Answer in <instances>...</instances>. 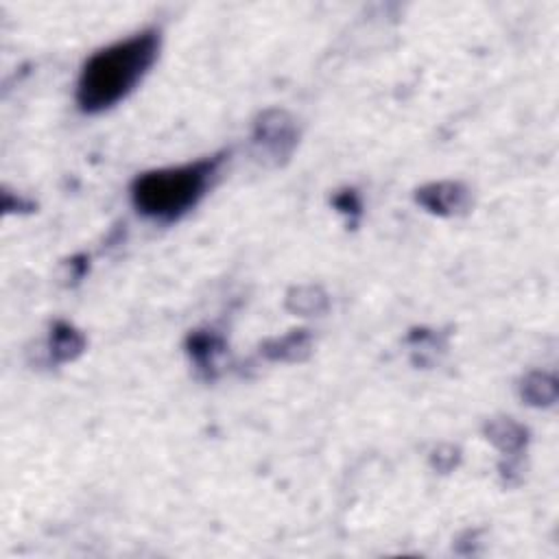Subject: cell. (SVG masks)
Listing matches in <instances>:
<instances>
[{
  "instance_id": "1",
  "label": "cell",
  "mask_w": 559,
  "mask_h": 559,
  "mask_svg": "<svg viewBox=\"0 0 559 559\" xmlns=\"http://www.w3.org/2000/svg\"><path fill=\"white\" fill-rule=\"evenodd\" d=\"M157 46V33L144 31L96 52L81 72L79 105L85 111H103L124 98L155 61Z\"/></svg>"
},
{
  "instance_id": "2",
  "label": "cell",
  "mask_w": 559,
  "mask_h": 559,
  "mask_svg": "<svg viewBox=\"0 0 559 559\" xmlns=\"http://www.w3.org/2000/svg\"><path fill=\"white\" fill-rule=\"evenodd\" d=\"M216 162L201 159L194 164L146 173L133 183L138 210L153 218H177L190 210L205 192Z\"/></svg>"
}]
</instances>
